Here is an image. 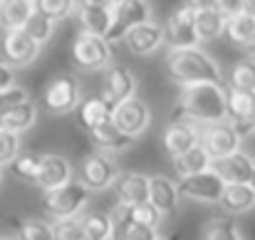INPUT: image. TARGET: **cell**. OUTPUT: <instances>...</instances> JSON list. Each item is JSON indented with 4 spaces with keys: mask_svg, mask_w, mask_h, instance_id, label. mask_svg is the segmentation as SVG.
I'll return each instance as SVG.
<instances>
[{
    "mask_svg": "<svg viewBox=\"0 0 255 240\" xmlns=\"http://www.w3.org/2000/svg\"><path fill=\"white\" fill-rule=\"evenodd\" d=\"M176 119H188L193 124L226 119V89L213 82L186 84L181 89Z\"/></svg>",
    "mask_w": 255,
    "mask_h": 240,
    "instance_id": "6da1fadb",
    "label": "cell"
},
{
    "mask_svg": "<svg viewBox=\"0 0 255 240\" xmlns=\"http://www.w3.org/2000/svg\"><path fill=\"white\" fill-rule=\"evenodd\" d=\"M169 72L181 87L186 84H201V82H213L221 84V67L211 55H206L198 47H186V50H171L169 52Z\"/></svg>",
    "mask_w": 255,
    "mask_h": 240,
    "instance_id": "7a4b0ae2",
    "label": "cell"
},
{
    "mask_svg": "<svg viewBox=\"0 0 255 240\" xmlns=\"http://www.w3.org/2000/svg\"><path fill=\"white\" fill-rule=\"evenodd\" d=\"M92 191L82 186L80 181H67L65 186H57L52 191H45V201L42 208L52 221L60 218H77L89 203Z\"/></svg>",
    "mask_w": 255,
    "mask_h": 240,
    "instance_id": "3957f363",
    "label": "cell"
},
{
    "mask_svg": "<svg viewBox=\"0 0 255 240\" xmlns=\"http://www.w3.org/2000/svg\"><path fill=\"white\" fill-rule=\"evenodd\" d=\"M243 136L238 134V129L228 121V119H218V121H206L198 126V146L211 156V159H221L226 154H233L241 149Z\"/></svg>",
    "mask_w": 255,
    "mask_h": 240,
    "instance_id": "277c9868",
    "label": "cell"
},
{
    "mask_svg": "<svg viewBox=\"0 0 255 240\" xmlns=\"http://www.w3.org/2000/svg\"><path fill=\"white\" fill-rule=\"evenodd\" d=\"M72 65L82 72H97L112 65V47L107 37L92 35V32H80L72 45Z\"/></svg>",
    "mask_w": 255,
    "mask_h": 240,
    "instance_id": "5b68a950",
    "label": "cell"
},
{
    "mask_svg": "<svg viewBox=\"0 0 255 240\" xmlns=\"http://www.w3.org/2000/svg\"><path fill=\"white\" fill-rule=\"evenodd\" d=\"M176 188H178L181 198H191V201H201V203H218V198L226 188V181L213 168H206L201 173L181 176Z\"/></svg>",
    "mask_w": 255,
    "mask_h": 240,
    "instance_id": "8992f818",
    "label": "cell"
},
{
    "mask_svg": "<svg viewBox=\"0 0 255 240\" xmlns=\"http://www.w3.org/2000/svg\"><path fill=\"white\" fill-rule=\"evenodd\" d=\"M42 102H45L50 114H70L82 102V87H80V82L75 77H70V75L55 77L47 84V89L42 94Z\"/></svg>",
    "mask_w": 255,
    "mask_h": 240,
    "instance_id": "52a82bcc",
    "label": "cell"
},
{
    "mask_svg": "<svg viewBox=\"0 0 255 240\" xmlns=\"http://www.w3.org/2000/svg\"><path fill=\"white\" fill-rule=\"evenodd\" d=\"M196 20V10L191 5L178 7L164 25V45H169V50H186V47H198V35L193 27Z\"/></svg>",
    "mask_w": 255,
    "mask_h": 240,
    "instance_id": "ba28073f",
    "label": "cell"
},
{
    "mask_svg": "<svg viewBox=\"0 0 255 240\" xmlns=\"http://www.w3.org/2000/svg\"><path fill=\"white\" fill-rule=\"evenodd\" d=\"M117 173H119V168H117V163L112 161L109 154H102V151H94V154H89L82 159L80 163V183L87 186L89 191H107V188H112V183H114V178H117Z\"/></svg>",
    "mask_w": 255,
    "mask_h": 240,
    "instance_id": "9c48e42d",
    "label": "cell"
},
{
    "mask_svg": "<svg viewBox=\"0 0 255 240\" xmlns=\"http://www.w3.org/2000/svg\"><path fill=\"white\" fill-rule=\"evenodd\" d=\"M112 121H114V126H119L127 136L136 139V136H141V134L149 129V124H151V112H149L146 102H141V99H136V97H129V99L114 104Z\"/></svg>",
    "mask_w": 255,
    "mask_h": 240,
    "instance_id": "30bf717a",
    "label": "cell"
},
{
    "mask_svg": "<svg viewBox=\"0 0 255 240\" xmlns=\"http://www.w3.org/2000/svg\"><path fill=\"white\" fill-rule=\"evenodd\" d=\"M146 20H151V10L146 0H122L112 5V27L107 32V42L122 40L134 25L146 22Z\"/></svg>",
    "mask_w": 255,
    "mask_h": 240,
    "instance_id": "8fae6325",
    "label": "cell"
},
{
    "mask_svg": "<svg viewBox=\"0 0 255 240\" xmlns=\"http://www.w3.org/2000/svg\"><path fill=\"white\" fill-rule=\"evenodd\" d=\"M226 119L238 129L241 136L253 134V129H255V94L228 87V89H226Z\"/></svg>",
    "mask_w": 255,
    "mask_h": 240,
    "instance_id": "7c38bea8",
    "label": "cell"
},
{
    "mask_svg": "<svg viewBox=\"0 0 255 240\" xmlns=\"http://www.w3.org/2000/svg\"><path fill=\"white\" fill-rule=\"evenodd\" d=\"M40 47L42 45H37L25 30H7L5 37L0 40L2 62L10 67H27L40 55Z\"/></svg>",
    "mask_w": 255,
    "mask_h": 240,
    "instance_id": "4fadbf2b",
    "label": "cell"
},
{
    "mask_svg": "<svg viewBox=\"0 0 255 240\" xmlns=\"http://www.w3.org/2000/svg\"><path fill=\"white\" fill-rule=\"evenodd\" d=\"M196 144H198V126L193 121H188V119H173L164 129L161 146H164L169 159H176V156L186 154Z\"/></svg>",
    "mask_w": 255,
    "mask_h": 240,
    "instance_id": "5bb4252c",
    "label": "cell"
},
{
    "mask_svg": "<svg viewBox=\"0 0 255 240\" xmlns=\"http://www.w3.org/2000/svg\"><path fill=\"white\" fill-rule=\"evenodd\" d=\"M122 40H124V45L131 55H151L164 45V25H159L154 20L139 22Z\"/></svg>",
    "mask_w": 255,
    "mask_h": 240,
    "instance_id": "9a60e30c",
    "label": "cell"
},
{
    "mask_svg": "<svg viewBox=\"0 0 255 240\" xmlns=\"http://www.w3.org/2000/svg\"><path fill=\"white\" fill-rule=\"evenodd\" d=\"M104 89L102 97L109 99L112 104H119L129 97L136 94V75L127 65H107L104 67Z\"/></svg>",
    "mask_w": 255,
    "mask_h": 240,
    "instance_id": "2e32d148",
    "label": "cell"
},
{
    "mask_svg": "<svg viewBox=\"0 0 255 240\" xmlns=\"http://www.w3.org/2000/svg\"><path fill=\"white\" fill-rule=\"evenodd\" d=\"M112 188H114L117 203L136 206V203L149 201V176H146V173H139V171L117 173Z\"/></svg>",
    "mask_w": 255,
    "mask_h": 240,
    "instance_id": "e0dca14e",
    "label": "cell"
},
{
    "mask_svg": "<svg viewBox=\"0 0 255 240\" xmlns=\"http://www.w3.org/2000/svg\"><path fill=\"white\" fill-rule=\"evenodd\" d=\"M211 168L226 181V183H248L251 176L255 171V161L246 154V151H233V154H226L221 159L211 161Z\"/></svg>",
    "mask_w": 255,
    "mask_h": 240,
    "instance_id": "ac0fdd59",
    "label": "cell"
},
{
    "mask_svg": "<svg viewBox=\"0 0 255 240\" xmlns=\"http://www.w3.org/2000/svg\"><path fill=\"white\" fill-rule=\"evenodd\" d=\"M67 181H72V166L65 156H60V154H42L40 156V168H37L35 183L42 191H52L57 186H65Z\"/></svg>",
    "mask_w": 255,
    "mask_h": 240,
    "instance_id": "d6986e66",
    "label": "cell"
},
{
    "mask_svg": "<svg viewBox=\"0 0 255 240\" xmlns=\"http://www.w3.org/2000/svg\"><path fill=\"white\" fill-rule=\"evenodd\" d=\"M112 114H114V104L104 97H89L82 99L75 109V117H77V124L85 129L87 134L107 121H112Z\"/></svg>",
    "mask_w": 255,
    "mask_h": 240,
    "instance_id": "ffe728a7",
    "label": "cell"
},
{
    "mask_svg": "<svg viewBox=\"0 0 255 240\" xmlns=\"http://www.w3.org/2000/svg\"><path fill=\"white\" fill-rule=\"evenodd\" d=\"M218 206L228 216H241L255 208V188L251 183H226Z\"/></svg>",
    "mask_w": 255,
    "mask_h": 240,
    "instance_id": "44dd1931",
    "label": "cell"
},
{
    "mask_svg": "<svg viewBox=\"0 0 255 240\" xmlns=\"http://www.w3.org/2000/svg\"><path fill=\"white\" fill-rule=\"evenodd\" d=\"M89 136H92L94 149H97V151H102V154H109V156L122 154V151H127V149L134 144V139H131V136H127L119 126H114V121H107V124H102V126L92 129V131H89Z\"/></svg>",
    "mask_w": 255,
    "mask_h": 240,
    "instance_id": "7402d4cb",
    "label": "cell"
},
{
    "mask_svg": "<svg viewBox=\"0 0 255 240\" xmlns=\"http://www.w3.org/2000/svg\"><path fill=\"white\" fill-rule=\"evenodd\" d=\"M35 121H37V107H35L30 99L15 102V104L0 109V129L22 134V131H27Z\"/></svg>",
    "mask_w": 255,
    "mask_h": 240,
    "instance_id": "603a6c76",
    "label": "cell"
},
{
    "mask_svg": "<svg viewBox=\"0 0 255 240\" xmlns=\"http://www.w3.org/2000/svg\"><path fill=\"white\" fill-rule=\"evenodd\" d=\"M178 198H181V196H178V188H176V183L171 181L169 176H161V173L149 176V203H151L161 216L176 211Z\"/></svg>",
    "mask_w": 255,
    "mask_h": 240,
    "instance_id": "cb8c5ba5",
    "label": "cell"
},
{
    "mask_svg": "<svg viewBox=\"0 0 255 240\" xmlns=\"http://www.w3.org/2000/svg\"><path fill=\"white\" fill-rule=\"evenodd\" d=\"M32 12H35L32 0H0V27L5 32L22 30Z\"/></svg>",
    "mask_w": 255,
    "mask_h": 240,
    "instance_id": "d4e9b609",
    "label": "cell"
},
{
    "mask_svg": "<svg viewBox=\"0 0 255 240\" xmlns=\"http://www.w3.org/2000/svg\"><path fill=\"white\" fill-rule=\"evenodd\" d=\"M193 27H196V35L201 42H208V40H216L226 32V15L218 10V7H211V10H196V20H193Z\"/></svg>",
    "mask_w": 255,
    "mask_h": 240,
    "instance_id": "484cf974",
    "label": "cell"
},
{
    "mask_svg": "<svg viewBox=\"0 0 255 240\" xmlns=\"http://www.w3.org/2000/svg\"><path fill=\"white\" fill-rule=\"evenodd\" d=\"M77 17L85 32L107 37L112 27V7H77Z\"/></svg>",
    "mask_w": 255,
    "mask_h": 240,
    "instance_id": "4316f807",
    "label": "cell"
},
{
    "mask_svg": "<svg viewBox=\"0 0 255 240\" xmlns=\"http://www.w3.org/2000/svg\"><path fill=\"white\" fill-rule=\"evenodd\" d=\"M211 161L213 159L196 144V146L188 149L186 154L176 156V159H173V166H176V173H178V178H181V176H191V173H201V171L211 168Z\"/></svg>",
    "mask_w": 255,
    "mask_h": 240,
    "instance_id": "83f0119b",
    "label": "cell"
},
{
    "mask_svg": "<svg viewBox=\"0 0 255 240\" xmlns=\"http://www.w3.org/2000/svg\"><path fill=\"white\" fill-rule=\"evenodd\" d=\"M226 35L231 42L236 45H248L251 37L255 35V17L246 15V12H238L233 17H226Z\"/></svg>",
    "mask_w": 255,
    "mask_h": 240,
    "instance_id": "f1b7e54d",
    "label": "cell"
},
{
    "mask_svg": "<svg viewBox=\"0 0 255 240\" xmlns=\"http://www.w3.org/2000/svg\"><path fill=\"white\" fill-rule=\"evenodd\" d=\"M80 223H82L85 240H112L114 238V226H112V218L109 216L87 213V216L80 218Z\"/></svg>",
    "mask_w": 255,
    "mask_h": 240,
    "instance_id": "f546056e",
    "label": "cell"
},
{
    "mask_svg": "<svg viewBox=\"0 0 255 240\" xmlns=\"http://www.w3.org/2000/svg\"><path fill=\"white\" fill-rule=\"evenodd\" d=\"M37 45H45L50 37H52V32H55V20H50L47 15H42V12H32L30 17H27V22H25V27H22Z\"/></svg>",
    "mask_w": 255,
    "mask_h": 240,
    "instance_id": "4dcf8cb0",
    "label": "cell"
},
{
    "mask_svg": "<svg viewBox=\"0 0 255 240\" xmlns=\"http://www.w3.org/2000/svg\"><path fill=\"white\" fill-rule=\"evenodd\" d=\"M231 87L233 89H241V92L255 94V60L253 57H246V60H241L233 67V72H231Z\"/></svg>",
    "mask_w": 255,
    "mask_h": 240,
    "instance_id": "1f68e13d",
    "label": "cell"
},
{
    "mask_svg": "<svg viewBox=\"0 0 255 240\" xmlns=\"http://www.w3.org/2000/svg\"><path fill=\"white\" fill-rule=\"evenodd\" d=\"M203 240H243L238 223L231 218H221V221H211L203 231Z\"/></svg>",
    "mask_w": 255,
    "mask_h": 240,
    "instance_id": "d6a6232c",
    "label": "cell"
},
{
    "mask_svg": "<svg viewBox=\"0 0 255 240\" xmlns=\"http://www.w3.org/2000/svg\"><path fill=\"white\" fill-rule=\"evenodd\" d=\"M32 5H35L37 12H42L50 20L57 22V20H62V17H67L72 12L75 0H32Z\"/></svg>",
    "mask_w": 255,
    "mask_h": 240,
    "instance_id": "836d02e7",
    "label": "cell"
},
{
    "mask_svg": "<svg viewBox=\"0 0 255 240\" xmlns=\"http://www.w3.org/2000/svg\"><path fill=\"white\" fill-rule=\"evenodd\" d=\"M129 221L131 223H141V226H151V228H159L161 223V213L149 203H136V206H129Z\"/></svg>",
    "mask_w": 255,
    "mask_h": 240,
    "instance_id": "e575fe53",
    "label": "cell"
},
{
    "mask_svg": "<svg viewBox=\"0 0 255 240\" xmlns=\"http://www.w3.org/2000/svg\"><path fill=\"white\" fill-rule=\"evenodd\" d=\"M17 240H55L52 226L45 221H25L17 228Z\"/></svg>",
    "mask_w": 255,
    "mask_h": 240,
    "instance_id": "d590c367",
    "label": "cell"
},
{
    "mask_svg": "<svg viewBox=\"0 0 255 240\" xmlns=\"http://www.w3.org/2000/svg\"><path fill=\"white\" fill-rule=\"evenodd\" d=\"M52 236H55V240H85L80 216L77 218H60V221H55L52 223Z\"/></svg>",
    "mask_w": 255,
    "mask_h": 240,
    "instance_id": "8d00e7d4",
    "label": "cell"
},
{
    "mask_svg": "<svg viewBox=\"0 0 255 240\" xmlns=\"http://www.w3.org/2000/svg\"><path fill=\"white\" fill-rule=\"evenodd\" d=\"M117 240H159V228L151 226H141V223H127L122 231L114 233Z\"/></svg>",
    "mask_w": 255,
    "mask_h": 240,
    "instance_id": "74e56055",
    "label": "cell"
},
{
    "mask_svg": "<svg viewBox=\"0 0 255 240\" xmlns=\"http://www.w3.org/2000/svg\"><path fill=\"white\" fill-rule=\"evenodd\" d=\"M17 154H20V134L0 129V166L12 163Z\"/></svg>",
    "mask_w": 255,
    "mask_h": 240,
    "instance_id": "f35d334b",
    "label": "cell"
},
{
    "mask_svg": "<svg viewBox=\"0 0 255 240\" xmlns=\"http://www.w3.org/2000/svg\"><path fill=\"white\" fill-rule=\"evenodd\" d=\"M37 168H40V156H32V154H22V156L17 154L15 161H12V171L22 181H35Z\"/></svg>",
    "mask_w": 255,
    "mask_h": 240,
    "instance_id": "ab89813d",
    "label": "cell"
},
{
    "mask_svg": "<svg viewBox=\"0 0 255 240\" xmlns=\"http://www.w3.org/2000/svg\"><path fill=\"white\" fill-rule=\"evenodd\" d=\"M243 2H246V0H216V7H218L226 17H233V15L243 12Z\"/></svg>",
    "mask_w": 255,
    "mask_h": 240,
    "instance_id": "60d3db41",
    "label": "cell"
},
{
    "mask_svg": "<svg viewBox=\"0 0 255 240\" xmlns=\"http://www.w3.org/2000/svg\"><path fill=\"white\" fill-rule=\"evenodd\" d=\"M12 84H15L12 67H10V65H5V62H0V92H2V89H7V87H12Z\"/></svg>",
    "mask_w": 255,
    "mask_h": 240,
    "instance_id": "b9f144b4",
    "label": "cell"
},
{
    "mask_svg": "<svg viewBox=\"0 0 255 240\" xmlns=\"http://www.w3.org/2000/svg\"><path fill=\"white\" fill-rule=\"evenodd\" d=\"M75 7H112V0H75Z\"/></svg>",
    "mask_w": 255,
    "mask_h": 240,
    "instance_id": "7bdbcfd3",
    "label": "cell"
},
{
    "mask_svg": "<svg viewBox=\"0 0 255 240\" xmlns=\"http://www.w3.org/2000/svg\"><path fill=\"white\" fill-rule=\"evenodd\" d=\"M186 5H191L193 10H211L216 7V0H188Z\"/></svg>",
    "mask_w": 255,
    "mask_h": 240,
    "instance_id": "ee69618b",
    "label": "cell"
},
{
    "mask_svg": "<svg viewBox=\"0 0 255 240\" xmlns=\"http://www.w3.org/2000/svg\"><path fill=\"white\" fill-rule=\"evenodd\" d=\"M243 12L255 17V0H246V2H243Z\"/></svg>",
    "mask_w": 255,
    "mask_h": 240,
    "instance_id": "f6af8a7d",
    "label": "cell"
},
{
    "mask_svg": "<svg viewBox=\"0 0 255 240\" xmlns=\"http://www.w3.org/2000/svg\"><path fill=\"white\" fill-rule=\"evenodd\" d=\"M246 50H248V57H253V60H255V35L251 37V42L246 45Z\"/></svg>",
    "mask_w": 255,
    "mask_h": 240,
    "instance_id": "bcb514c9",
    "label": "cell"
},
{
    "mask_svg": "<svg viewBox=\"0 0 255 240\" xmlns=\"http://www.w3.org/2000/svg\"><path fill=\"white\" fill-rule=\"evenodd\" d=\"M159 240H181V236L176 233V236H169V238H159Z\"/></svg>",
    "mask_w": 255,
    "mask_h": 240,
    "instance_id": "7dc6e473",
    "label": "cell"
},
{
    "mask_svg": "<svg viewBox=\"0 0 255 240\" xmlns=\"http://www.w3.org/2000/svg\"><path fill=\"white\" fill-rule=\"evenodd\" d=\"M0 240H17L15 236H0Z\"/></svg>",
    "mask_w": 255,
    "mask_h": 240,
    "instance_id": "c3c4849f",
    "label": "cell"
},
{
    "mask_svg": "<svg viewBox=\"0 0 255 240\" xmlns=\"http://www.w3.org/2000/svg\"><path fill=\"white\" fill-rule=\"evenodd\" d=\"M248 183H251V186L255 188V171H253V176H251V181H248Z\"/></svg>",
    "mask_w": 255,
    "mask_h": 240,
    "instance_id": "681fc988",
    "label": "cell"
},
{
    "mask_svg": "<svg viewBox=\"0 0 255 240\" xmlns=\"http://www.w3.org/2000/svg\"><path fill=\"white\" fill-rule=\"evenodd\" d=\"M117 2H122V0H112V5H117Z\"/></svg>",
    "mask_w": 255,
    "mask_h": 240,
    "instance_id": "f907efd6",
    "label": "cell"
},
{
    "mask_svg": "<svg viewBox=\"0 0 255 240\" xmlns=\"http://www.w3.org/2000/svg\"><path fill=\"white\" fill-rule=\"evenodd\" d=\"M0 181H2V166H0Z\"/></svg>",
    "mask_w": 255,
    "mask_h": 240,
    "instance_id": "816d5d0a",
    "label": "cell"
},
{
    "mask_svg": "<svg viewBox=\"0 0 255 240\" xmlns=\"http://www.w3.org/2000/svg\"><path fill=\"white\" fill-rule=\"evenodd\" d=\"M0 62H2V50H0Z\"/></svg>",
    "mask_w": 255,
    "mask_h": 240,
    "instance_id": "f5cc1de1",
    "label": "cell"
},
{
    "mask_svg": "<svg viewBox=\"0 0 255 240\" xmlns=\"http://www.w3.org/2000/svg\"><path fill=\"white\" fill-rule=\"evenodd\" d=\"M253 136H255V129H253Z\"/></svg>",
    "mask_w": 255,
    "mask_h": 240,
    "instance_id": "db71d44e",
    "label": "cell"
}]
</instances>
